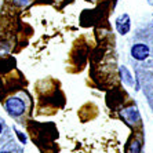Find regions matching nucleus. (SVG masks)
Here are the masks:
<instances>
[{"label": "nucleus", "mask_w": 153, "mask_h": 153, "mask_svg": "<svg viewBox=\"0 0 153 153\" xmlns=\"http://www.w3.org/2000/svg\"><path fill=\"white\" fill-rule=\"evenodd\" d=\"M6 108H7V111L10 112L11 114H14V116H19V114H22L24 111H25L24 101L19 100V98H11V100H8L7 103H6Z\"/></svg>", "instance_id": "f257e3e1"}, {"label": "nucleus", "mask_w": 153, "mask_h": 153, "mask_svg": "<svg viewBox=\"0 0 153 153\" xmlns=\"http://www.w3.org/2000/svg\"><path fill=\"white\" fill-rule=\"evenodd\" d=\"M131 55L135 58V59H139V61L145 59V58H148V55H149V47L146 46V44H142V43H138L135 46H132Z\"/></svg>", "instance_id": "f03ea898"}, {"label": "nucleus", "mask_w": 153, "mask_h": 153, "mask_svg": "<svg viewBox=\"0 0 153 153\" xmlns=\"http://www.w3.org/2000/svg\"><path fill=\"white\" fill-rule=\"evenodd\" d=\"M117 29H119V32H120L121 35H124V33L128 32V29H130V22H128V17H127V15H124V22H121V19L119 18Z\"/></svg>", "instance_id": "7ed1b4c3"}, {"label": "nucleus", "mask_w": 153, "mask_h": 153, "mask_svg": "<svg viewBox=\"0 0 153 153\" xmlns=\"http://www.w3.org/2000/svg\"><path fill=\"white\" fill-rule=\"evenodd\" d=\"M0 132H1V124H0Z\"/></svg>", "instance_id": "20e7f679"}, {"label": "nucleus", "mask_w": 153, "mask_h": 153, "mask_svg": "<svg viewBox=\"0 0 153 153\" xmlns=\"http://www.w3.org/2000/svg\"><path fill=\"white\" fill-rule=\"evenodd\" d=\"M1 153H8V152H1Z\"/></svg>", "instance_id": "39448f33"}]
</instances>
